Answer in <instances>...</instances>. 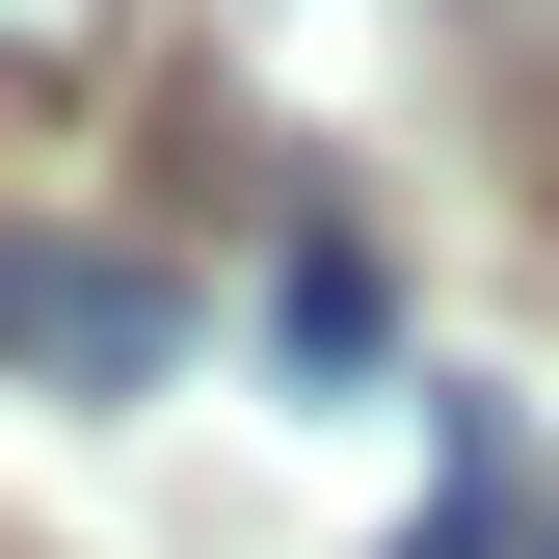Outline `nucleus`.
Returning <instances> with one entry per match:
<instances>
[{
    "label": "nucleus",
    "instance_id": "obj_3",
    "mask_svg": "<svg viewBox=\"0 0 559 559\" xmlns=\"http://www.w3.org/2000/svg\"><path fill=\"white\" fill-rule=\"evenodd\" d=\"M133 53V0H0V107H53V81H107Z\"/></svg>",
    "mask_w": 559,
    "mask_h": 559
},
{
    "label": "nucleus",
    "instance_id": "obj_2",
    "mask_svg": "<svg viewBox=\"0 0 559 559\" xmlns=\"http://www.w3.org/2000/svg\"><path fill=\"white\" fill-rule=\"evenodd\" d=\"M266 346H294V400L320 373H400V266L373 240H294V266H266Z\"/></svg>",
    "mask_w": 559,
    "mask_h": 559
},
{
    "label": "nucleus",
    "instance_id": "obj_1",
    "mask_svg": "<svg viewBox=\"0 0 559 559\" xmlns=\"http://www.w3.org/2000/svg\"><path fill=\"white\" fill-rule=\"evenodd\" d=\"M0 373L27 400H160L187 373V266L160 240H0Z\"/></svg>",
    "mask_w": 559,
    "mask_h": 559
},
{
    "label": "nucleus",
    "instance_id": "obj_4",
    "mask_svg": "<svg viewBox=\"0 0 559 559\" xmlns=\"http://www.w3.org/2000/svg\"><path fill=\"white\" fill-rule=\"evenodd\" d=\"M479 559H559V479H507V533H479Z\"/></svg>",
    "mask_w": 559,
    "mask_h": 559
}]
</instances>
